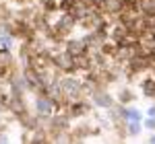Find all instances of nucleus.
I'll use <instances>...</instances> for the list:
<instances>
[{"instance_id":"obj_1","label":"nucleus","mask_w":155,"mask_h":144,"mask_svg":"<svg viewBox=\"0 0 155 144\" xmlns=\"http://www.w3.org/2000/svg\"><path fill=\"white\" fill-rule=\"evenodd\" d=\"M66 49H68V54H71L72 58H74V56H83V54H85V43L74 39V41H68Z\"/></svg>"},{"instance_id":"obj_2","label":"nucleus","mask_w":155,"mask_h":144,"mask_svg":"<svg viewBox=\"0 0 155 144\" xmlns=\"http://www.w3.org/2000/svg\"><path fill=\"white\" fill-rule=\"evenodd\" d=\"M62 93L68 97H77L79 93V83H74V80H64L62 83Z\"/></svg>"},{"instance_id":"obj_3","label":"nucleus","mask_w":155,"mask_h":144,"mask_svg":"<svg viewBox=\"0 0 155 144\" xmlns=\"http://www.w3.org/2000/svg\"><path fill=\"white\" fill-rule=\"evenodd\" d=\"M37 109H39V113H52V109H54V103L46 99V97H39L37 99Z\"/></svg>"},{"instance_id":"obj_4","label":"nucleus","mask_w":155,"mask_h":144,"mask_svg":"<svg viewBox=\"0 0 155 144\" xmlns=\"http://www.w3.org/2000/svg\"><path fill=\"white\" fill-rule=\"evenodd\" d=\"M95 103L101 105V107H110V105H112V99H110L106 93H97L95 95Z\"/></svg>"},{"instance_id":"obj_5","label":"nucleus","mask_w":155,"mask_h":144,"mask_svg":"<svg viewBox=\"0 0 155 144\" xmlns=\"http://www.w3.org/2000/svg\"><path fill=\"white\" fill-rule=\"evenodd\" d=\"M104 6L107 11H120L122 8V0H104Z\"/></svg>"},{"instance_id":"obj_6","label":"nucleus","mask_w":155,"mask_h":144,"mask_svg":"<svg viewBox=\"0 0 155 144\" xmlns=\"http://www.w3.org/2000/svg\"><path fill=\"white\" fill-rule=\"evenodd\" d=\"M8 43H11V37H8V35L0 37V45H8Z\"/></svg>"}]
</instances>
